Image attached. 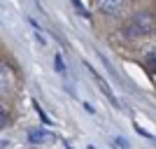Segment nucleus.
I'll return each mask as SVG.
<instances>
[{"mask_svg": "<svg viewBox=\"0 0 156 149\" xmlns=\"http://www.w3.org/2000/svg\"><path fill=\"white\" fill-rule=\"evenodd\" d=\"M156 33V16L149 12V9H140L126 21L124 26V35L130 40H140V37H147Z\"/></svg>", "mask_w": 156, "mask_h": 149, "instance_id": "nucleus-1", "label": "nucleus"}, {"mask_svg": "<svg viewBox=\"0 0 156 149\" xmlns=\"http://www.w3.org/2000/svg\"><path fill=\"white\" fill-rule=\"evenodd\" d=\"M128 7V0H93V9L103 16H119Z\"/></svg>", "mask_w": 156, "mask_h": 149, "instance_id": "nucleus-2", "label": "nucleus"}, {"mask_svg": "<svg viewBox=\"0 0 156 149\" xmlns=\"http://www.w3.org/2000/svg\"><path fill=\"white\" fill-rule=\"evenodd\" d=\"M0 91H2V96H7L14 86V77H12V70H9V63H2L0 65Z\"/></svg>", "mask_w": 156, "mask_h": 149, "instance_id": "nucleus-3", "label": "nucleus"}, {"mask_svg": "<svg viewBox=\"0 0 156 149\" xmlns=\"http://www.w3.org/2000/svg\"><path fill=\"white\" fill-rule=\"evenodd\" d=\"M47 133H42V130H28V140H30V142H44L47 140Z\"/></svg>", "mask_w": 156, "mask_h": 149, "instance_id": "nucleus-4", "label": "nucleus"}, {"mask_svg": "<svg viewBox=\"0 0 156 149\" xmlns=\"http://www.w3.org/2000/svg\"><path fill=\"white\" fill-rule=\"evenodd\" d=\"M135 130H137V133H140V135H144V137H147V140H154V135H149V133H147V130H142V128H140V126H135Z\"/></svg>", "mask_w": 156, "mask_h": 149, "instance_id": "nucleus-5", "label": "nucleus"}, {"mask_svg": "<svg viewBox=\"0 0 156 149\" xmlns=\"http://www.w3.org/2000/svg\"><path fill=\"white\" fill-rule=\"evenodd\" d=\"M56 68H58V72H63V59L61 56H56Z\"/></svg>", "mask_w": 156, "mask_h": 149, "instance_id": "nucleus-6", "label": "nucleus"}, {"mask_svg": "<svg viewBox=\"0 0 156 149\" xmlns=\"http://www.w3.org/2000/svg\"><path fill=\"white\" fill-rule=\"evenodd\" d=\"M72 5H75V7H77V9H79V12H82V2H79V0H72Z\"/></svg>", "mask_w": 156, "mask_h": 149, "instance_id": "nucleus-7", "label": "nucleus"}, {"mask_svg": "<svg viewBox=\"0 0 156 149\" xmlns=\"http://www.w3.org/2000/svg\"><path fill=\"white\" fill-rule=\"evenodd\" d=\"M151 59H154V63H156V54H154V56H151Z\"/></svg>", "mask_w": 156, "mask_h": 149, "instance_id": "nucleus-8", "label": "nucleus"}]
</instances>
